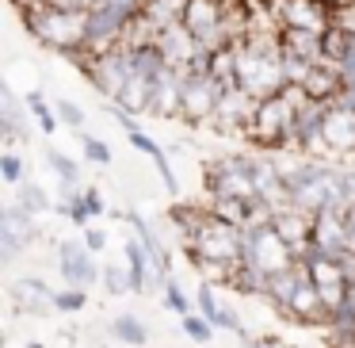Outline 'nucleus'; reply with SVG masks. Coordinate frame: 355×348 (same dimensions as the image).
<instances>
[{"label": "nucleus", "mask_w": 355, "mask_h": 348, "mask_svg": "<svg viewBox=\"0 0 355 348\" xmlns=\"http://www.w3.org/2000/svg\"><path fill=\"white\" fill-rule=\"evenodd\" d=\"M54 111H58V119H62V126H69V131H85V108H77L73 100H62L58 96L54 100Z\"/></svg>", "instance_id": "34"}, {"label": "nucleus", "mask_w": 355, "mask_h": 348, "mask_svg": "<svg viewBox=\"0 0 355 348\" xmlns=\"http://www.w3.org/2000/svg\"><path fill=\"white\" fill-rule=\"evenodd\" d=\"M207 207L214 210L218 218H225V222L241 226V230L248 226V215H252V199H210Z\"/></svg>", "instance_id": "28"}, {"label": "nucleus", "mask_w": 355, "mask_h": 348, "mask_svg": "<svg viewBox=\"0 0 355 348\" xmlns=\"http://www.w3.org/2000/svg\"><path fill=\"white\" fill-rule=\"evenodd\" d=\"M283 54L298 58L306 65H321L324 62V35L317 31H283Z\"/></svg>", "instance_id": "21"}, {"label": "nucleus", "mask_w": 355, "mask_h": 348, "mask_svg": "<svg viewBox=\"0 0 355 348\" xmlns=\"http://www.w3.org/2000/svg\"><path fill=\"white\" fill-rule=\"evenodd\" d=\"M195 306H199V314L207 317L214 329H225V333H237V337H245V325H241V317L233 314L230 306H222V302L214 299V287L202 283L199 291H195Z\"/></svg>", "instance_id": "19"}, {"label": "nucleus", "mask_w": 355, "mask_h": 348, "mask_svg": "<svg viewBox=\"0 0 355 348\" xmlns=\"http://www.w3.org/2000/svg\"><path fill=\"white\" fill-rule=\"evenodd\" d=\"M85 245L92 249V253H103V249H107V230H100V226H88V230H85Z\"/></svg>", "instance_id": "38"}, {"label": "nucleus", "mask_w": 355, "mask_h": 348, "mask_svg": "<svg viewBox=\"0 0 355 348\" xmlns=\"http://www.w3.org/2000/svg\"><path fill=\"white\" fill-rule=\"evenodd\" d=\"M164 302H168V310H172V314H180V317H187V314L199 310L191 295L180 287V279H172V276H168V283H164Z\"/></svg>", "instance_id": "31"}, {"label": "nucleus", "mask_w": 355, "mask_h": 348, "mask_svg": "<svg viewBox=\"0 0 355 348\" xmlns=\"http://www.w3.org/2000/svg\"><path fill=\"white\" fill-rule=\"evenodd\" d=\"M309 241H313L321 253L329 256H344L352 253V233H347V218L340 210H321L313 215V230H309Z\"/></svg>", "instance_id": "14"}, {"label": "nucleus", "mask_w": 355, "mask_h": 348, "mask_svg": "<svg viewBox=\"0 0 355 348\" xmlns=\"http://www.w3.org/2000/svg\"><path fill=\"white\" fill-rule=\"evenodd\" d=\"M126 138H130V146L138 149V154H146L149 161H153V169L161 172V180H164V188H168L172 195L180 192V180H176V172H172V165H168V157H164V149L157 146L153 138H149L146 131H138V134H126Z\"/></svg>", "instance_id": "23"}, {"label": "nucleus", "mask_w": 355, "mask_h": 348, "mask_svg": "<svg viewBox=\"0 0 355 348\" xmlns=\"http://www.w3.org/2000/svg\"><path fill=\"white\" fill-rule=\"evenodd\" d=\"M85 302L88 291H80V287H62L54 295V310H62V314H77V310H85Z\"/></svg>", "instance_id": "35"}, {"label": "nucleus", "mask_w": 355, "mask_h": 348, "mask_svg": "<svg viewBox=\"0 0 355 348\" xmlns=\"http://www.w3.org/2000/svg\"><path fill=\"white\" fill-rule=\"evenodd\" d=\"M237 88H245L256 100H268V96L283 92L291 81H286V54H283V31L271 27V31H252L248 27L245 39L237 42Z\"/></svg>", "instance_id": "1"}, {"label": "nucleus", "mask_w": 355, "mask_h": 348, "mask_svg": "<svg viewBox=\"0 0 355 348\" xmlns=\"http://www.w3.org/2000/svg\"><path fill=\"white\" fill-rule=\"evenodd\" d=\"M35 238H39L35 215H27V210L12 199L8 207H4V215H0V264L19 260V256L35 245Z\"/></svg>", "instance_id": "10"}, {"label": "nucleus", "mask_w": 355, "mask_h": 348, "mask_svg": "<svg viewBox=\"0 0 355 348\" xmlns=\"http://www.w3.org/2000/svg\"><path fill=\"white\" fill-rule=\"evenodd\" d=\"M321 134H324V154H329V161L355 157V108L352 103H344L340 96L324 103Z\"/></svg>", "instance_id": "9"}, {"label": "nucleus", "mask_w": 355, "mask_h": 348, "mask_svg": "<svg viewBox=\"0 0 355 348\" xmlns=\"http://www.w3.org/2000/svg\"><path fill=\"white\" fill-rule=\"evenodd\" d=\"M16 203L27 210V215H35V218L50 210V195L42 192V188L35 184V180H24V184H16Z\"/></svg>", "instance_id": "27"}, {"label": "nucleus", "mask_w": 355, "mask_h": 348, "mask_svg": "<svg viewBox=\"0 0 355 348\" xmlns=\"http://www.w3.org/2000/svg\"><path fill=\"white\" fill-rule=\"evenodd\" d=\"M24 172H27V165L16 149H4V154H0V176H4V184H12V188L24 184Z\"/></svg>", "instance_id": "33"}, {"label": "nucleus", "mask_w": 355, "mask_h": 348, "mask_svg": "<svg viewBox=\"0 0 355 348\" xmlns=\"http://www.w3.org/2000/svg\"><path fill=\"white\" fill-rule=\"evenodd\" d=\"M344 348H355V345H344Z\"/></svg>", "instance_id": "45"}, {"label": "nucleus", "mask_w": 355, "mask_h": 348, "mask_svg": "<svg viewBox=\"0 0 355 348\" xmlns=\"http://www.w3.org/2000/svg\"><path fill=\"white\" fill-rule=\"evenodd\" d=\"M27 111H31V119L39 123L42 134H54L58 123H62V119H58V111L46 103V96H42V92H27Z\"/></svg>", "instance_id": "29"}, {"label": "nucleus", "mask_w": 355, "mask_h": 348, "mask_svg": "<svg viewBox=\"0 0 355 348\" xmlns=\"http://www.w3.org/2000/svg\"><path fill=\"white\" fill-rule=\"evenodd\" d=\"M149 115L157 119H180L184 115V73L180 69H164L149 88Z\"/></svg>", "instance_id": "13"}, {"label": "nucleus", "mask_w": 355, "mask_h": 348, "mask_svg": "<svg viewBox=\"0 0 355 348\" xmlns=\"http://www.w3.org/2000/svg\"><path fill=\"white\" fill-rule=\"evenodd\" d=\"M46 165H50V172H54L62 184H80V165L73 161V157H65L62 149L50 146V149H46Z\"/></svg>", "instance_id": "30"}, {"label": "nucleus", "mask_w": 355, "mask_h": 348, "mask_svg": "<svg viewBox=\"0 0 355 348\" xmlns=\"http://www.w3.org/2000/svg\"><path fill=\"white\" fill-rule=\"evenodd\" d=\"M80 146H85V157H88L92 165H111V149H107V142H100V138H92V134L80 131Z\"/></svg>", "instance_id": "37"}, {"label": "nucleus", "mask_w": 355, "mask_h": 348, "mask_svg": "<svg viewBox=\"0 0 355 348\" xmlns=\"http://www.w3.org/2000/svg\"><path fill=\"white\" fill-rule=\"evenodd\" d=\"M54 295L46 287V279L39 276H24L12 283V299H16V310H24V314H50L54 310Z\"/></svg>", "instance_id": "17"}, {"label": "nucleus", "mask_w": 355, "mask_h": 348, "mask_svg": "<svg viewBox=\"0 0 355 348\" xmlns=\"http://www.w3.org/2000/svg\"><path fill=\"white\" fill-rule=\"evenodd\" d=\"M111 337L123 340V345L141 348V345L149 340V329H146V322H141V317H134V314H119L115 322H111Z\"/></svg>", "instance_id": "26"}, {"label": "nucleus", "mask_w": 355, "mask_h": 348, "mask_svg": "<svg viewBox=\"0 0 355 348\" xmlns=\"http://www.w3.org/2000/svg\"><path fill=\"white\" fill-rule=\"evenodd\" d=\"M31 111H27V103H19L16 100V92H12L8 85H0V134L8 142H24L27 134V123H31Z\"/></svg>", "instance_id": "18"}, {"label": "nucleus", "mask_w": 355, "mask_h": 348, "mask_svg": "<svg viewBox=\"0 0 355 348\" xmlns=\"http://www.w3.org/2000/svg\"><path fill=\"white\" fill-rule=\"evenodd\" d=\"M271 226H275V230L294 245V253H298V249L309 241V230H313V215H306V210H298V207H279L275 215H271Z\"/></svg>", "instance_id": "20"}, {"label": "nucleus", "mask_w": 355, "mask_h": 348, "mask_svg": "<svg viewBox=\"0 0 355 348\" xmlns=\"http://www.w3.org/2000/svg\"><path fill=\"white\" fill-rule=\"evenodd\" d=\"M85 203H88V210H92V218H100L103 210H107V203H103V195H100V188H96V184L85 188Z\"/></svg>", "instance_id": "39"}, {"label": "nucleus", "mask_w": 355, "mask_h": 348, "mask_svg": "<svg viewBox=\"0 0 355 348\" xmlns=\"http://www.w3.org/2000/svg\"><path fill=\"white\" fill-rule=\"evenodd\" d=\"M111 115H115V123L123 126L126 134H138L141 126H138V115H130V111H123V108H111Z\"/></svg>", "instance_id": "40"}, {"label": "nucleus", "mask_w": 355, "mask_h": 348, "mask_svg": "<svg viewBox=\"0 0 355 348\" xmlns=\"http://www.w3.org/2000/svg\"><path fill=\"white\" fill-rule=\"evenodd\" d=\"M347 302L355 306V279H352V287H347Z\"/></svg>", "instance_id": "43"}, {"label": "nucleus", "mask_w": 355, "mask_h": 348, "mask_svg": "<svg viewBox=\"0 0 355 348\" xmlns=\"http://www.w3.org/2000/svg\"><path fill=\"white\" fill-rule=\"evenodd\" d=\"M123 256H126V272H130V287L138 295H149L153 291V264H149V253L138 238H130L123 245Z\"/></svg>", "instance_id": "22"}, {"label": "nucleus", "mask_w": 355, "mask_h": 348, "mask_svg": "<svg viewBox=\"0 0 355 348\" xmlns=\"http://www.w3.org/2000/svg\"><path fill=\"white\" fill-rule=\"evenodd\" d=\"M225 92H230V88H225L222 81L207 69V62H199L195 69L184 73V115H180V119H187L191 126L210 123Z\"/></svg>", "instance_id": "7"}, {"label": "nucleus", "mask_w": 355, "mask_h": 348, "mask_svg": "<svg viewBox=\"0 0 355 348\" xmlns=\"http://www.w3.org/2000/svg\"><path fill=\"white\" fill-rule=\"evenodd\" d=\"M92 256H96V253L85 245V241H62V245H58V253H54V264H58V276H62V283L88 291V287H92L96 279L103 276V268H96Z\"/></svg>", "instance_id": "11"}, {"label": "nucleus", "mask_w": 355, "mask_h": 348, "mask_svg": "<svg viewBox=\"0 0 355 348\" xmlns=\"http://www.w3.org/2000/svg\"><path fill=\"white\" fill-rule=\"evenodd\" d=\"M24 348H46V345H42V340H27Z\"/></svg>", "instance_id": "44"}, {"label": "nucleus", "mask_w": 355, "mask_h": 348, "mask_svg": "<svg viewBox=\"0 0 355 348\" xmlns=\"http://www.w3.org/2000/svg\"><path fill=\"white\" fill-rule=\"evenodd\" d=\"M286 314L302 325H324L329 322V302L321 299V291H317V283L309 279L306 268H302V279H298V287H294V299H291V306H286Z\"/></svg>", "instance_id": "16"}, {"label": "nucleus", "mask_w": 355, "mask_h": 348, "mask_svg": "<svg viewBox=\"0 0 355 348\" xmlns=\"http://www.w3.org/2000/svg\"><path fill=\"white\" fill-rule=\"evenodd\" d=\"M248 348H291V345H283L275 337H260V340H248Z\"/></svg>", "instance_id": "41"}, {"label": "nucleus", "mask_w": 355, "mask_h": 348, "mask_svg": "<svg viewBox=\"0 0 355 348\" xmlns=\"http://www.w3.org/2000/svg\"><path fill=\"white\" fill-rule=\"evenodd\" d=\"M184 241H187V260L207 279H230L233 276V268L241 260V226L218 218L207 207V215L195 222V230Z\"/></svg>", "instance_id": "2"}, {"label": "nucleus", "mask_w": 355, "mask_h": 348, "mask_svg": "<svg viewBox=\"0 0 355 348\" xmlns=\"http://www.w3.org/2000/svg\"><path fill=\"white\" fill-rule=\"evenodd\" d=\"M344 218H347V233H352V249H355V207H352V210H347V215H344Z\"/></svg>", "instance_id": "42"}, {"label": "nucleus", "mask_w": 355, "mask_h": 348, "mask_svg": "<svg viewBox=\"0 0 355 348\" xmlns=\"http://www.w3.org/2000/svg\"><path fill=\"white\" fill-rule=\"evenodd\" d=\"M271 19L279 31L324 35L332 27V4L329 0H271Z\"/></svg>", "instance_id": "8"}, {"label": "nucleus", "mask_w": 355, "mask_h": 348, "mask_svg": "<svg viewBox=\"0 0 355 348\" xmlns=\"http://www.w3.org/2000/svg\"><path fill=\"white\" fill-rule=\"evenodd\" d=\"M210 199H256V154L214 157L202 169Z\"/></svg>", "instance_id": "6"}, {"label": "nucleus", "mask_w": 355, "mask_h": 348, "mask_svg": "<svg viewBox=\"0 0 355 348\" xmlns=\"http://www.w3.org/2000/svg\"><path fill=\"white\" fill-rule=\"evenodd\" d=\"M256 96H248L245 88H230V92L222 96V103H218V111H214V119L210 123L218 126V131H225V134H233V131H245L248 134V126H252V115H256Z\"/></svg>", "instance_id": "15"}, {"label": "nucleus", "mask_w": 355, "mask_h": 348, "mask_svg": "<svg viewBox=\"0 0 355 348\" xmlns=\"http://www.w3.org/2000/svg\"><path fill=\"white\" fill-rule=\"evenodd\" d=\"M298 279H302V264H294V268H286V272H279V276H271V279H268V291H263V299H268L271 306L286 310V306H291V299H294V287H298Z\"/></svg>", "instance_id": "25"}, {"label": "nucleus", "mask_w": 355, "mask_h": 348, "mask_svg": "<svg viewBox=\"0 0 355 348\" xmlns=\"http://www.w3.org/2000/svg\"><path fill=\"white\" fill-rule=\"evenodd\" d=\"M24 27L31 31V39H39L42 47L58 50L73 62L88 58V12L39 4V8H24Z\"/></svg>", "instance_id": "3"}, {"label": "nucleus", "mask_w": 355, "mask_h": 348, "mask_svg": "<svg viewBox=\"0 0 355 348\" xmlns=\"http://www.w3.org/2000/svg\"><path fill=\"white\" fill-rule=\"evenodd\" d=\"M100 279H103V287H107V295H126V291H134V287H130V272H123L119 264H107Z\"/></svg>", "instance_id": "36"}, {"label": "nucleus", "mask_w": 355, "mask_h": 348, "mask_svg": "<svg viewBox=\"0 0 355 348\" xmlns=\"http://www.w3.org/2000/svg\"><path fill=\"white\" fill-rule=\"evenodd\" d=\"M329 337H332V345L336 348H344V345H355V306L352 302H340V306H332L329 310Z\"/></svg>", "instance_id": "24"}, {"label": "nucleus", "mask_w": 355, "mask_h": 348, "mask_svg": "<svg viewBox=\"0 0 355 348\" xmlns=\"http://www.w3.org/2000/svg\"><path fill=\"white\" fill-rule=\"evenodd\" d=\"M180 329H184L187 337L195 340V345H207V340L214 337V325H210L207 317L199 314V310H195V314H187V317H180Z\"/></svg>", "instance_id": "32"}, {"label": "nucleus", "mask_w": 355, "mask_h": 348, "mask_svg": "<svg viewBox=\"0 0 355 348\" xmlns=\"http://www.w3.org/2000/svg\"><path fill=\"white\" fill-rule=\"evenodd\" d=\"M184 12H187V0H146V8H141L138 19H134L126 42L157 39V35L168 31L172 24H184Z\"/></svg>", "instance_id": "12"}, {"label": "nucleus", "mask_w": 355, "mask_h": 348, "mask_svg": "<svg viewBox=\"0 0 355 348\" xmlns=\"http://www.w3.org/2000/svg\"><path fill=\"white\" fill-rule=\"evenodd\" d=\"M241 260L260 268L263 276L271 279V276H279V272L294 268V264H298V253H294L291 241L268 222V226H245V230H241Z\"/></svg>", "instance_id": "5"}, {"label": "nucleus", "mask_w": 355, "mask_h": 348, "mask_svg": "<svg viewBox=\"0 0 355 348\" xmlns=\"http://www.w3.org/2000/svg\"><path fill=\"white\" fill-rule=\"evenodd\" d=\"M302 100H306V92L298 85H286L283 92L260 100L256 103V115H252V126H248V138L263 149H291L294 119H298Z\"/></svg>", "instance_id": "4"}]
</instances>
